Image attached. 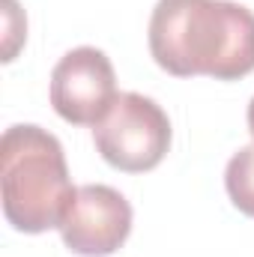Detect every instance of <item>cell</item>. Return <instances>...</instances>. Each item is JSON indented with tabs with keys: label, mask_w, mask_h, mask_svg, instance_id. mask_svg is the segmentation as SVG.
I'll return each instance as SVG.
<instances>
[{
	"label": "cell",
	"mask_w": 254,
	"mask_h": 257,
	"mask_svg": "<svg viewBox=\"0 0 254 257\" xmlns=\"http://www.w3.org/2000/svg\"><path fill=\"white\" fill-rule=\"evenodd\" d=\"M147 39L153 60L177 78L254 72V12L233 0H159Z\"/></svg>",
	"instance_id": "1"
},
{
	"label": "cell",
	"mask_w": 254,
	"mask_h": 257,
	"mask_svg": "<svg viewBox=\"0 0 254 257\" xmlns=\"http://www.w3.org/2000/svg\"><path fill=\"white\" fill-rule=\"evenodd\" d=\"M3 215L21 233L60 227L75 197L60 141L39 126H9L0 141Z\"/></svg>",
	"instance_id": "2"
},
{
	"label": "cell",
	"mask_w": 254,
	"mask_h": 257,
	"mask_svg": "<svg viewBox=\"0 0 254 257\" xmlns=\"http://www.w3.org/2000/svg\"><path fill=\"white\" fill-rule=\"evenodd\" d=\"M99 156L126 174H144L162 165L171 147V120L153 99L120 93L111 111L93 126Z\"/></svg>",
	"instance_id": "3"
},
{
	"label": "cell",
	"mask_w": 254,
	"mask_h": 257,
	"mask_svg": "<svg viewBox=\"0 0 254 257\" xmlns=\"http://www.w3.org/2000/svg\"><path fill=\"white\" fill-rule=\"evenodd\" d=\"M117 96L114 66L99 48H72L51 72V105L72 126H96Z\"/></svg>",
	"instance_id": "4"
},
{
	"label": "cell",
	"mask_w": 254,
	"mask_h": 257,
	"mask_svg": "<svg viewBox=\"0 0 254 257\" xmlns=\"http://www.w3.org/2000/svg\"><path fill=\"white\" fill-rule=\"evenodd\" d=\"M57 230L69 251L81 257H108L132 233V206L111 186H81Z\"/></svg>",
	"instance_id": "5"
},
{
	"label": "cell",
	"mask_w": 254,
	"mask_h": 257,
	"mask_svg": "<svg viewBox=\"0 0 254 257\" xmlns=\"http://www.w3.org/2000/svg\"><path fill=\"white\" fill-rule=\"evenodd\" d=\"M224 189L242 215L254 218V144L233 153L224 171Z\"/></svg>",
	"instance_id": "6"
},
{
	"label": "cell",
	"mask_w": 254,
	"mask_h": 257,
	"mask_svg": "<svg viewBox=\"0 0 254 257\" xmlns=\"http://www.w3.org/2000/svg\"><path fill=\"white\" fill-rule=\"evenodd\" d=\"M3 21H6V36H3V63H9V60H15V51H18V45L24 42V36H27V21H24V15H21V9H18V3L15 0H3Z\"/></svg>",
	"instance_id": "7"
},
{
	"label": "cell",
	"mask_w": 254,
	"mask_h": 257,
	"mask_svg": "<svg viewBox=\"0 0 254 257\" xmlns=\"http://www.w3.org/2000/svg\"><path fill=\"white\" fill-rule=\"evenodd\" d=\"M248 132H251V138H254V99H251V105H248Z\"/></svg>",
	"instance_id": "8"
}]
</instances>
